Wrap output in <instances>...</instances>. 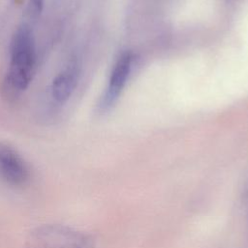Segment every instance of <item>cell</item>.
Listing matches in <instances>:
<instances>
[{"instance_id":"cell-1","label":"cell","mask_w":248,"mask_h":248,"mask_svg":"<svg viewBox=\"0 0 248 248\" xmlns=\"http://www.w3.org/2000/svg\"><path fill=\"white\" fill-rule=\"evenodd\" d=\"M36 63L35 41L30 27L22 24L13 35L10 46V62L3 89L9 98L19 96L31 82Z\"/></svg>"},{"instance_id":"cell-2","label":"cell","mask_w":248,"mask_h":248,"mask_svg":"<svg viewBox=\"0 0 248 248\" xmlns=\"http://www.w3.org/2000/svg\"><path fill=\"white\" fill-rule=\"evenodd\" d=\"M24 248H93V242L80 231L64 225L47 224L29 233Z\"/></svg>"},{"instance_id":"cell-3","label":"cell","mask_w":248,"mask_h":248,"mask_svg":"<svg viewBox=\"0 0 248 248\" xmlns=\"http://www.w3.org/2000/svg\"><path fill=\"white\" fill-rule=\"evenodd\" d=\"M30 177L27 164L11 145L0 141V178L12 186H22Z\"/></svg>"},{"instance_id":"cell-4","label":"cell","mask_w":248,"mask_h":248,"mask_svg":"<svg viewBox=\"0 0 248 248\" xmlns=\"http://www.w3.org/2000/svg\"><path fill=\"white\" fill-rule=\"evenodd\" d=\"M131 62L132 56L130 53H123L116 61L109 78L108 88L100 103L101 109L105 110L108 108L117 99L129 76Z\"/></svg>"},{"instance_id":"cell-5","label":"cell","mask_w":248,"mask_h":248,"mask_svg":"<svg viewBox=\"0 0 248 248\" xmlns=\"http://www.w3.org/2000/svg\"><path fill=\"white\" fill-rule=\"evenodd\" d=\"M79 76L77 63H70L58 73L51 82V96L59 104L66 103L75 91Z\"/></svg>"},{"instance_id":"cell-6","label":"cell","mask_w":248,"mask_h":248,"mask_svg":"<svg viewBox=\"0 0 248 248\" xmlns=\"http://www.w3.org/2000/svg\"><path fill=\"white\" fill-rule=\"evenodd\" d=\"M45 0H30L27 7V15L30 18H37L44 7Z\"/></svg>"}]
</instances>
